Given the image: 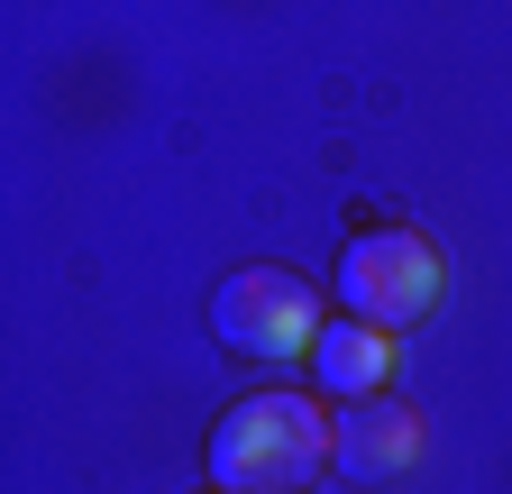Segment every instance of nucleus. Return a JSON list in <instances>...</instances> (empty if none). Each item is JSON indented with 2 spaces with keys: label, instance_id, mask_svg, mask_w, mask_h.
Returning <instances> with one entry per match:
<instances>
[{
  "label": "nucleus",
  "instance_id": "f257e3e1",
  "mask_svg": "<svg viewBox=\"0 0 512 494\" xmlns=\"http://www.w3.org/2000/svg\"><path fill=\"white\" fill-rule=\"evenodd\" d=\"M320 467H330V412L311 394H247L211 421L220 494H302Z\"/></svg>",
  "mask_w": 512,
  "mask_h": 494
},
{
  "label": "nucleus",
  "instance_id": "f03ea898",
  "mask_svg": "<svg viewBox=\"0 0 512 494\" xmlns=\"http://www.w3.org/2000/svg\"><path fill=\"white\" fill-rule=\"evenodd\" d=\"M339 312L348 321H375V330H412V321H430L439 312V293H448V257L421 238V229H403V220H375V229H357L348 238V257H339Z\"/></svg>",
  "mask_w": 512,
  "mask_h": 494
},
{
  "label": "nucleus",
  "instance_id": "39448f33",
  "mask_svg": "<svg viewBox=\"0 0 512 494\" xmlns=\"http://www.w3.org/2000/svg\"><path fill=\"white\" fill-rule=\"evenodd\" d=\"M311 376H320V394H339V403L384 394V376H394V330H375V321H330V330L311 339Z\"/></svg>",
  "mask_w": 512,
  "mask_h": 494
},
{
  "label": "nucleus",
  "instance_id": "7ed1b4c3",
  "mask_svg": "<svg viewBox=\"0 0 512 494\" xmlns=\"http://www.w3.org/2000/svg\"><path fill=\"white\" fill-rule=\"evenodd\" d=\"M211 330L238 357H302L330 321H320V284L311 275H293V266H238L211 293Z\"/></svg>",
  "mask_w": 512,
  "mask_h": 494
},
{
  "label": "nucleus",
  "instance_id": "20e7f679",
  "mask_svg": "<svg viewBox=\"0 0 512 494\" xmlns=\"http://www.w3.org/2000/svg\"><path fill=\"white\" fill-rule=\"evenodd\" d=\"M421 458V412L394 403V394H366V403H339L330 412V467L375 485V476H403Z\"/></svg>",
  "mask_w": 512,
  "mask_h": 494
}]
</instances>
